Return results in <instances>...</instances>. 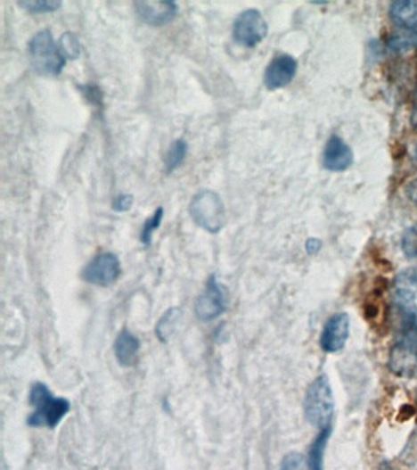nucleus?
I'll return each instance as SVG.
<instances>
[{"label":"nucleus","instance_id":"1","mask_svg":"<svg viewBox=\"0 0 417 470\" xmlns=\"http://www.w3.org/2000/svg\"><path fill=\"white\" fill-rule=\"evenodd\" d=\"M397 315V340L389 353V369L399 376L417 374V314L394 311Z\"/></svg>","mask_w":417,"mask_h":470},{"label":"nucleus","instance_id":"2","mask_svg":"<svg viewBox=\"0 0 417 470\" xmlns=\"http://www.w3.org/2000/svg\"><path fill=\"white\" fill-rule=\"evenodd\" d=\"M29 403L34 407V413L28 419L32 427L55 429L70 410L69 400L54 397L44 383H36L31 387Z\"/></svg>","mask_w":417,"mask_h":470},{"label":"nucleus","instance_id":"3","mask_svg":"<svg viewBox=\"0 0 417 470\" xmlns=\"http://www.w3.org/2000/svg\"><path fill=\"white\" fill-rule=\"evenodd\" d=\"M29 54L32 67L41 75L58 77L67 65V58L62 55L61 47L55 44L53 35L47 29L29 39Z\"/></svg>","mask_w":417,"mask_h":470},{"label":"nucleus","instance_id":"4","mask_svg":"<svg viewBox=\"0 0 417 470\" xmlns=\"http://www.w3.org/2000/svg\"><path fill=\"white\" fill-rule=\"evenodd\" d=\"M304 407L312 425L320 430L331 426L334 416V399L326 375L316 377L307 387Z\"/></svg>","mask_w":417,"mask_h":470},{"label":"nucleus","instance_id":"5","mask_svg":"<svg viewBox=\"0 0 417 470\" xmlns=\"http://www.w3.org/2000/svg\"><path fill=\"white\" fill-rule=\"evenodd\" d=\"M193 222L209 233H218L225 225V209L221 197L213 192H202L190 205Z\"/></svg>","mask_w":417,"mask_h":470},{"label":"nucleus","instance_id":"6","mask_svg":"<svg viewBox=\"0 0 417 470\" xmlns=\"http://www.w3.org/2000/svg\"><path fill=\"white\" fill-rule=\"evenodd\" d=\"M267 32V22L258 9L244 10L233 25V38L242 47H255L264 41Z\"/></svg>","mask_w":417,"mask_h":470},{"label":"nucleus","instance_id":"7","mask_svg":"<svg viewBox=\"0 0 417 470\" xmlns=\"http://www.w3.org/2000/svg\"><path fill=\"white\" fill-rule=\"evenodd\" d=\"M121 274L120 260L113 252H102L94 256L82 271V278L87 284L101 285L113 284Z\"/></svg>","mask_w":417,"mask_h":470},{"label":"nucleus","instance_id":"8","mask_svg":"<svg viewBox=\"0 0 417 470\" xmlns=\"http://www.w3.org/2000/svg\"><path fill=\"white\" fill-rule=\"evenodd\" d=\"M226 310L225 292L216 275L207 281L205 293L200 295L195 304L196 317L201 321H212Z\"/></svg>","mask_w":417,"mask_h":470},{"label":"nucleus","instance_id":"9","mask_svg":"<svg viewBox=\"0 0 417 470\" xmlns=\"http://www.w3.org/2000/svg\"><path fill=\"white\" fill-rule=\"evenodd\" d=\"M394 310L417 314V268H408L397 276L393 284Z\"/></svg>","mask_w":417,"mask_h":470},{"label":"nucleus","instance_id":"10","mask_svg":"<svg viewBox=\"0 0 417 470\" xmlns=\"http://www.w3.org/2000/svg\"><path fill=\"white\" fill-rule=\"evenodd\" d=\"M350 318L347 312H337L324 325L320 344L327 353H336L346 346L349 337Z\"/></svg>","mask_w":417,"mask_h":470},{"label":"nucleus","instance_id":"11","mask_svg":"<svg viewBox=\"0 0 417 470\" xmlns=\"http://www.w3.org/2000/svg\"><path fill=\"white\" fill-rule=\"evenodd\" d=\"M298 70V62L290 55H279L269 62L265 72V85L269 90L287 87L293 81Z\"/></svg>","mask_w":417,"mask_h":470},{"label":"nucleus","instance_id":"12","mask_svg":"<svg viewBox=\"0 0 417 470\" xmlns=\"http://www.w3.org/2000/svg\"><path fill=\"white\" fill-rule=\"evenodd\" d=\"M135 12L144 24L163 26L178 14V4L174 2H136Z\"/></svg>","mask_w":417,"mask_h":470},{"label":"nucleus","instance_id":"13","mask_svg":"<svg viewBox=\"0 0 417 470\" xmlns=\"http://www.w3.org/2000/svg\"><path fill=\"white\" fill-rule=\"evenodd\" d=\"M354 154L341 137L333 135L327 141L323 153V166L331 172H343L353 164Z\"/></svg>","mask_w":417,"mask_h":470},{"label":"nucleus","instance_id":"14","mask_svg":"<svg viewBox=\"0 0 417 470\" xmlns=\"http://www.w3.org/2000/svg\"><path fill=\"white\" fill-rule=\"evenodd\" d=\"M140 350L139 338L134 336L130 331L123 330L118 334L114 343V353L118 363L124 367H134L137 363V354Z\"/></svg>","mask_w":417,"mask_h":470},{"label":"nucleus","instance_id":"15","mask_svg":"<svg viewBox=\"0 0 417 470\" xmlns=\"http://www.w3.org/2000/svg\"><path fill=\"white\" fill-rule=\"evenodd\" d=\"M390 18L397 25L404 29L417 28V0H398L392 3Z\"/></svg>","mask_w":417,"mask_h":470},{"label":"nucleus","instance_id":"16","mask_svg":"<svg viewBox=\"0 0 417 470\" xmlns=\"http://www.w3.org/2000/svg\"><path fill=\"white\" fill-rule=\"evenodd\" d=\"M331 435V426L322 429L311 443L307 456V465L311 470H324V453H326Z\"/></svg>","mask_w":417,"mask_h":470},{"label":"nucleus","instance_id":"17","mask_svg":"<svg viewBox=\"0 0 417 470\" xmlns=\"http://www.w3.org/2000/svg\"><path fill=\"white\" fill-rule=\"evenodd\" d=\"M180 317L182 315H180L179 309L176 308L170 309L163 315L156 327V334L160 342H164V343L168 342L169 336L173 334L174 328L176 327Z\"/></svg>","mask_w":417,"mask_h":470},{"label":"nucleus","instance_id":"18","mask_svg":"<svg viewBox=\"0 0 417 470\" xmlns=\"http://www.w3.org/2000/svg\"><path fill=\"white\" fill-rule=\"evenodd\" d=\"M187 153V144L183 139L174 141L170 144L168 153H167L166 161V169L167 172L172 173L173 170L178 169L180 164L185 160Z\"/></svg>","mask_w":417,"mask_h":470},{"label":"nucleus","instance_id":"19","mask_svg":"<svg viewBox=\"0 0 417 470\" xmlns=\"http://www.w3.org/2000/svg\"><path fill=\"white\" fill-rule=\"evenodd\" d=\"M19 5L32 14H47V12H57L61 6V2L58 0H24V2H19Z\"/></svg>","mask_w":417,"mask_h":470},{"label":"nucleus","instance_id":"20","mask_svg":"<svg viewBox=\"0 0 417 470\" xmlns=\"http://www.w3.org/2000/svg\"><path fill=\"white\" fill-rule=\"evenodd\" d=\"M163 215V207H159V209L154 211L153 216L144 222L143 232H141V242H143L144 245H150L151 242H152L153 233L159 228L160 223H162Z\"/></svg>","mask_w":417,"mask_h":470},{"label":"nucleus","instance_id":"21","mask_svg":"<svg viewBox=\"0 0 417 470\" xmlns=\"http://www.w3.org/2000/svg\"><path fill=\"white\" fill-rule=\"evenodd\" d=\"M59 47H61V54L65 58L74 61V59H78V55H80V44H78V39L77 36L70 34V32H67V34L61 36V38L59 39Z\"/></svg>","mask_w":417,"mask_h":470},{"label":"nucleus","instance_id":"22","mask_svg":"<svg viewBox=\"0 0 417 470\" xmlns=\"http://www.w3.org/2000/svg\"><path fill=\"white\" fill-rule=\"evenodd\" d=\"M402 248L404 254L408 256V258H417V223L404 233Z\"/></svg>","mask_w":417,"mask_h":470},{"label":"nucleus","instance_id":"23","mask_svg":"<svg viewBox=\"0 0 417 470\" xmlns=\"http://www.w3.org/2000/svg\"><path fill=\"white\" fill-rule=\"evenodd\" d=\"M305 457L298 452H291L285 456L279 470H307Z\"/></svg>","mask_w":417,"mask_h":470},{"label":"nucleus","instance_id":"24","mask_svg":"<svg viewBox=\"0 0 417 470\" xmlns=\"http://www.w3.org/2000/svg\"><path fill=\"white\" fill-rule=\"evenodd\" d=\"M416 44L415 35H397L389 39V47L393 51H406Z\"/></svg>","mask_w":417,"mask_h":470},{"label":"nucleus","instance_id":"25","mask_svg":"<svg viewBox=\"0 0 417 470\" xmlns=\"http://www.w3.org/2000/svg\"><path fill=\"white\" fill-rule=\"evenodd\" d=\"M134 202V197L131 195H125V194H121V195L117 196L116 200H114L113 202V210L117 212H125L127 211V210H130L131 205H133Z\"/></svg>","mask_w":417,"mask_h":470},{"label":"nucleus","instance_id":"26","mask_svg":"<svg viewBox=\"0 0 417 470\" xmlns=\"http://www.w3.org/2000/svg\"><path fill=\"white\" fill-rule=\"evenodd\" d=\"M82 91L85 92V95H86L87 100L90 102H96L98 104V101H100V91H98L97 87H86L85 88H82Z\"/></svg>","mask_w":417,"mask_h":470},{"label":"nucleus","instance_id":"27","mask_svg":"<svg viewBox=\"0 0 417 470\" xmlns=\"http://www.w3.org/2000/svg\"><path fill=\"white\" fill-rule=\"evenodd\" d=\"M320 249H321L320 240H317V239L308 240L307 244V250L308 254H311V255L316 254V252Z\"/></svg>","mask_w":417,"mask_h":470},{"label":"nucleus","instance_id":"28","mask_svg":"<svg viewBox=\"0 0 417 470\" xmlns=\"http://www.w3.org/2000/svg\"><path fill=\"white\" fill-rule=\"evenodd\" d=\"M406 193H408L409 199L417 205V177L413 182L409 184Z\"/></svg>","mask_w":417,"mask_h":470},{"label":"nucleus","instance_id":"29","mask_svg":"<svg viewBox=\"0 0 417 470\" xmlns=\"http://www.w3.org/2000/svg\"><path fill=\"white\" fill-rule=\"evenodd\" d=\"M412 125H413V130H415L417 133V87L415 90V95H413V111H412Z\"/></svg>","mask_w":417,"mask_h":470},{"label":"nucleus","instance_id":"30","mask_svg":"<svg viewBox=\"0 0 417 470\" xmlns=\"http://www.w3.org/2000/svg\"><path fill=\"white\" fill-rule=\"evenodd\" d=\"M415 159L417 160V144H416V147H415Z\"/></svg>","mask_w":417,"mask_h":470}]
</instances>
